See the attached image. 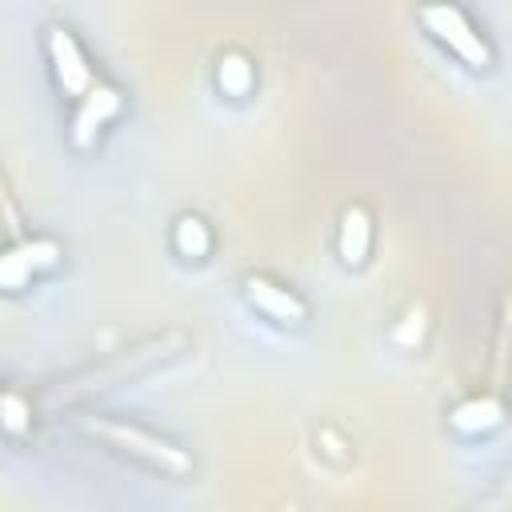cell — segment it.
Returning a JSON list of instances; mask_svg holds the SVG:
<instances>
[{
  "label": "cell",
  "instance_id": "3957f363",
  "mask_svg": "<svg viewBox=\"0 0 512 512\" xmlns=\"http://www.w3.org/2000/svg\"><path fill=\"white\" fill-rule=\"evenodd\" d=\"M88 428H92L96 436H104V440H112V444H120V448L144 456V460L156 464V468H168V472H188V468H192V460H188L180 448H172L168 440H160V436H152V432H140V428H132V424H104V420H96V424H88Z\"/></svg>",
  "mask_w": 512,
  "mask_h": 512
},
{
  "label": "cell",
  "instance_id": "8fae6325",
  "mask_svg": "<svg viewBox=\"0 0 512 512\" xmlns=\"http://www.w3.org/2000/svg\"><path fill=\"white\" fill-rule=\"evenodd\" d=\"M0 420H4L8 432H20V428L28 424V404H24V396L0 392Z\"/></svg>",
  "mask_w": 512,
  "mask_h": 512
},
{
  "label": "cell",
  "instance_id": "9c48e42d",
  "mask_svg": "<svg viewBox=\"0 0 512 512\" xmlns=\"http://www.w3.org/2000/svg\"><path fill=\"white\" fill-rule=\"evenodd\" d=\"M172 248L184 256V260H204L212 252V232L200 216H180L172 224Z\"/></svg>",
  "mask_w": 512,
  "mask_h": 512
},
{
  "label": "cell",
  "instance_id": "277c9868",
  "mask_svg": "<svg viewBox=\"0 0 512 512\" xmlns=\"http://www.w3.org/2000/svg\"><path fill=\"white\" fill-rule=\"evenodd\" d=\"M60 260V244L48 240V236H36V240H24L8 252H0V288L4 292H20L36 272L52 268Z\"/></svg>",
  "mask_w": 512,
  "mask_h": 512
},
{
  "label": "cell",
  "instance_id": "ba28073f",
  "mask_svg": "<svg viewBox=\"0 0 512 512\" xmlns=\"http://www.w3.org/2000/svg\"><path fill=\"white\" fill-rule=\"evenodd\" d=\"M216 84H220L224 96L244 100V96L252 92V84H256V68H252V60H248L244 52H224V56L216 60Z\"/></svg>",
  "mask_w": 512,
  "mask_h": 512
},
{
  "label": "cell",
  "instance_id": "7a4b0ae2",
  "mask_svg": "<svg viewBox=\"0 0 512 512\" xmlns=\"http://www.w3.org/2000/svg\"><path fill=\"white\" fill-rule=\"evenodd\" d=\"M48 60H52V72H56V84H60L64 96L80 100V96L96 84V72H92V64H88L80 40H76L68 28H60V24L48 28Z\"/></svg>",
  "mask_w": 512,
  "mask_h": 512
},
{
  "label": "cell",
  "instance_id": "52a82bcc",
  "mask_svg": "<svg viewBox=\"0 0 512 512\" xmlns=\"http://www.w3.org/2000/svg\"><path fill=\"white\" fill-rule=\"evenodd\" d=\"M336 248H340V260L348 268H360L368 260V248H372V220L360 204L344 208L340 216V236H336Z\"/></svg>",
  "mask_w": 512,
  "mask_h": 512
},
{
  "label": "cell",
  "instance_id": "5b68a950",
  "mask_svg": "<svg viewBox=\"0 0 512 512\" xmlns=\"http://www.w3.org/2000/svg\"><path fill=\"white\" fill-rule=\"evenodd\" d=\"M120 112V88L96 80L80 100H76V116H72V144H92V136Z\"/></svg>",
  "mask_w": 512,
  "mask_h": 512
},
{
  "label": "cell",
  "instance_id": "8992f818",
  "mask_svg": "<svg viewBox=\"0 0 512 512\" xmlns=\"http://www.w3.org/2000/svg\"><path fill=\"white\" fill-rule=\"evenodd\" d=\"M244 296H248L264 316H272V320H280V324H300V320L308 316L304 300H300L292 288H284V284H276V280H268V276H248V280H244Z\"/></svg>",
  "mask_w": 512,
  "mask_h": 512
},
{
  "label": "cell",
  "instance_id": "6da1fadb",
  "mask_svg": "<svg viewBox=\"0 0 512 512\" xmlns=\"http://www.w3.org/2000/svg\"><path fill=\"white\" fill-rule=\"evenodd\" d=\"M420 20H424V28H428L440 44H448L468 68H488V64H492V48L484 44V36L472 28V20H468L452 0H428V4L420 8Z\"/></svg>",
  "mask_w": 512,
  "mask_h": 512
},
{
  "label": "cell",
  "instance_id": "30bf717a",
  "mask_svg": "<svg viewBox=\"0 0 512 512\" xmlns=\"http://www.w3.org/2000/svg\"><path fill=\"white\" fill-rule=\"evenodd\" d=\"M500 424V400L492 396H476V400H464L452 408V428L460 432H488Z\"/></svg>",
  "mask_w": 512,
  "mask_h": 512
}]
</instances>
